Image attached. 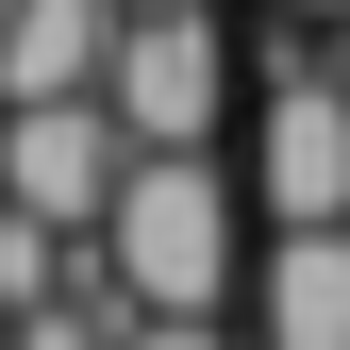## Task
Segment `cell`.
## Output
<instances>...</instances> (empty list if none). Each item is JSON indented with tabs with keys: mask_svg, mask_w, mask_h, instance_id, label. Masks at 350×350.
Returning <instances> with one entry per match:
<instances>
[{
	"mask_svg": "<svg viewBox=\"0 0 350 350\" xmlns=\"http://www.w3.org/2000/svg\"><path fill=\"white\" fill-rule=\"evenodd\" d=\"M83 250H100L150 317H217V300H234V184H217L200 150H134V184H117V217Z\"/></svg>",
	"mask_w": 350,
	"mask_h": 350,
	"instance_id": "obj_1",
	"label": "cell"
},
{
	"mask_svg": "<svg viewBox=\"0 0 350 350\" xmlns=\"http://www.w3.org/2000/svg\"><path fill=\"white\" fill-rule=\"evenodd\" d=\"M0 200H17V184H0Z\"/></svg>",
	"mask_w": 350,
	"mask_h": 350,
	"instance_id": "obj_9",
	"label": "cell"
},
{
	"mask_svg": "<svg viewBox=\"0 0 350 350\" xmlns=\"http://www.w3.org/2000/svg\"><path fill=\"white\" fill-rule=\"evenodd\" d=\"M100 100L134 117V150H200V134H217V100H234V51H217V17H200V0H134V17H117Z\"/></svg>",
	"mask_w": 350,
	"mask_h": 350,
	"instance_id": "obj_2",
	"label": "cell"
},
{
	"mask_svg": "<svg viewBox=\"0 0 350 350\" xmlns=\"http://www.w3.org/2000/svg\"><path fill=\"white\" fill-rule=\"evenodd\" d=\"M117 17H134V0H17V17H0V100H83V83L117 67Z\"/></svg>",
	"mask_w": 350,
	"mask_h": 350,
	"instance_id": "obj_5",
	"label": "cell"
},
{
	"mask_svg": "<svg viewBox=\"0 0 350 350\" xmlns=\"http://www.w3.org/2000/svg\"><path fill=\"white\" fill-rule=\"evenodd\" d=\"M0 350H17V300H0Z\"/></svg>",
	"mask_w": 350,
	"mask_h": 350,
	"instance_id": "obj_8",
	"label": "cell"
},
{
	"mask_svg": "<svg viewBox=\"0 0 350 350\" xmlns=\"http://www.w3.org/2000/svg\"><path fill=\"white\" fill-rule=\"evenodd\" d=\"M134 350H234L217 317H134Z\"/></svg>",
	"mask_w": 350,
	"mask_h": 350,
	"instance_id": "obj_6",
	"label": "cell"
},
{
	"mask_svg": "<svg viewBox=\"0 0 350 350\" xmlns=\"http://www.w3.org/2000/svg\"><path fill=\"white\" fill-rule=\"evenodd\" d=\"M284 17H350V0H284Z\"/></svg>",
	"mask_w": 350,
	"mask_h": 350,
	"instance_id": "obj_7",
	"label": "cell"
},
{
	"mask_svg": "<svg viewBox=\"0 0 350 350\" xmlns=\"http://www.w3.org/2000/svg\"><path fill=\"white\" fill-rule=\"evenodd\" d=\"M250 350H350V217H267Z\"/></svg>",
	"mask_w": 350,
	"mask_h": 350,
	"instance_id": "obj_4",
	"label": "cell"
},
{
	"mask_svg": "<svg viewBox=\"0 0 350 350\" xmlns=\"http://www.w3.org/2000/svg\"><path fill=\"white\" fill-rule=\"evenodd\" d=\"M0 184L33 217H67V234H100L117 184H134V117L83 83V100H0Z\"/></svg>",
	"mask_w": 350,
	"mask_h": 350,
	"instance_id": "obj_3",
	"label": "cell"
}]
</instances>
